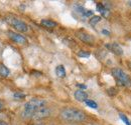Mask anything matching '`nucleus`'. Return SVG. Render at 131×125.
<instances>
[{
	"instance_id": "12",
	"label": "nucleus",
	"mask_w": 131,
	"mask_h": 125,
	"mask_svg": "<svg viewBox=\"0 0 131 125\" xmlns=\"http://www.w3.org/2000/svg\"><path fill=\"white\" fill-rule=\"evenodd\" d=\"M9 73H10L9 69L3 63H0V76L1 77H7L9 75Z\"/></svg>"
},
{
	"instance_id": "10",
	"label": "nucleus",
	"mask_w": 131,
	"mask_h": 125,
	"mask_svg": "<svg viewBox=\"0 0 131 125\" xmlns=\"http://www.w3.org/2000/svg\"><path fill=\"white\" fill-rule=\"evenodd\" d=\"M40 24L47 28H54L58 26V23L56 21H52V20H49V19H42L40 21Z\"/></svg>"
},
{
	"instance_id": "18",
	"label": "nucleus",
	"mask_w": 131,
	"mask_h": 125,
	"mask_svg": "<svg viewBox=\"0 0 131 125\" xmlns=\"http://www.w3.org/2000/svg\"><path fill=\"white\" fill-rule=\"evenodd\" d=\"M13 96H14V98H15V99H22V98H24V97H25V94L22 93V92H15Z\"/></svg>"
},
{
	"instance_id": "20",
	"label": "nucleus",
	"mask_w": 131,
	"mask_h": 125,
	"mask_svg": "<svg viewBox=\"0 0 131 125\" xmlns=\"http://www.w3.org/2000/svg\"><path fill=\"white\" fill-rule=\"evenodd\" d=\"M83 15L86 16V17L92 16V15H93V11H91V10H85V11L83 12Z\"/></svg>"
},
{
	"instance_id": "25",
	"label": "nucleus",
	"mask_w": 131,
	"mask_h": 125,
	"mask_svg": "<svg viewBox=\"0 0 131 125\" xmlns=\"http://www.w3.org/2000/svg\"><path fill=\"white\" fill-rule=\"evenodd\" d=\"M128 4H129V5L131 6V1H129V2H128Z\"/></svg>"
},
{
	"instance_id": "3",
	"label": "nucleus",
	"mask_w": 131,
	"mask_h": 125,
	"mask_svg": "<svg viewBox=\"0 0 131 125\" xmlns=\"http://www.w3.org/2000/svg\"><path fill=\"white\" fill-rule=\"evenodd\" d=\"M112 75L115 78L116 82L120 86L124 87H130L131 86V79L130 77L120 68H113L112 69Z\"/></svg>"
},
{
	"instance_id": "5",
	"label": "nucleus",
	"mask_w": 131,
	"mask_h": 125,
	"mask_svg": "<svg viewBox=\"0 0 131 125\" xmlns=\"http://www.w3.org/2000/svg\"><path fill=\"white\" fill-rule=\"evenodd\" d=\"M8 37L14 41L15 43L17 44H21V45H24V44H27V39L21 35L20 33H16V32H13V31H8Z\"/></svg>"
},
{
	"instance_id": "16",
	"label": "nucleus",
	"mask_w": 131,
	"mask_h": 125,
	"mask_svg": "<svg viewBox=\"0 0 131 125\" xmlns=\"http://www.w3.org/2000/svg\"><path fill=\"white\" fill-rule=\"evenodd\" d=\"M107 93L109 94L110 96H115L117 94V89L115 87H110L108 90H107Z\"/></svg>"
},
{
	"instance_id": "21",
	"label": "nucleus",
	"mask_w": 131,
	"mask_h": 125,
	"mask_svg": "<svg viewBox=\"0 0 131 125\" xmlns=\"http://www.w3.org/2000/svg\"><path fill=\"white\" fill-rule=\"evenodd\" d=\"M77 86H78V87H80V88H82V89H86V88H87V86H86V85H83V84H79V83L77 84Z\"/></svg>"
},
{
	"instance_id": "23",
	"label": "nucleus",
	"mask_w": 131,
	"mask_h": 125,
	"mask_svg": "<svg viewBox=\"0 0 131 125\" xmlns=\"http://www.w3.org/2000/svg\"><path fill=\"white\" fill-rule=\"evenodd\" d=\"M102 33H103V34H106L107 36H108V35H110V32L107 31V30H105V29H103V30H102Z\"/></svg>"
},
{
	"instance_id": "27",
	"label": "nucleus",
	"mask_w": 131,
	"mask_h": 125,
	"mask_svg": "<svg viewBox=\"0 0 131 125\" xmlns=\"http://www.w3.org/2000/svg\"><path fill=\"white\" fill-rule=\"evenodd\" d=\"M36 125H41V124H36Z\"/></svg>"
},
{
	"instance_id": "4",
	"label": "nucleus",
	"mask_w": 131,
	"mask_h": 125,
	"mask_svg": "<svg viewBox=\"0 0 131 125\" xmlns=\"http://www.w3.org/2000/svg\"><path fill=\"white\" fill-rule=\"evenodd\" d=\"M6 21L15 29L19 32H27L28 31V25L23 22L22 20L15 18V17H10V18H7Z\"/></svg>"
},
{
	"instance_id": "2",
	"label": "nucleus",
	"mask_w": 131,
	"mask_h": 125,
	"mask_svg": "<svg viewBox=\"0 0 131 125\" xmlns=\"http://www.w3.org/2000/svg\"><path fill=\"white\" fill-rule=\"evenodd\" d=\"M61 117L67 121H74L79 122L83 121L86 117L85 113L82 110L76 109V108H65L61 112Z\"/></svg>"
},
{
	"instance_id": "6",
	"label": "nucleus",
	"mask_w": 131,
	"mask_h": 125,
	"mask_svg": "<svg viewBox=\"0 0 131 125\" xmlns=\"http://www.w3.org/2000/svg\"><path fill=\"white\" fill-rule=\"evenodd\" d=\"M49 114H50V110L48 107H41L33 113L32 118L36 119V120H39V119H43V118L49 117Z\"/></svg>"
},
{
	"instance_id": "13",
	"label": "nucleus",
	"mask_w": 131,
	"mask_h": 125,
	"mask_svg": "<svg viewBox=\"0 0 131 125\" xmlns=\"http://www.w3.org/2000/svg\"><path fill=\"white\" fill-rule=\"evenodd\" d=\"M101 20H102V17H101V16H98V15L93 16V17L90 19V24H91L92 26H95V25H96L97 23H99Z\"/></svg>"
},
{
	"instance_id": "15",
	"label": "nucleus",
	"mask_w": 131,
	"mask_h": 125,
	"mask_svg": "<svg viewBox=\"0 0 131 125\" xmlns=\"http://www.w3.org/2000/svg\"><path fill=\"white\" fill-rule=\"evenodd\" d=\"M77 55H78V56H80V57H86V58H88V57L90 56V53H89L88 51L80 50V51L77 53Z\"/></svg>"
},
{
	"instance_id": "9",
	"label": "nucleus",
	"mask_w": 131,
	"mask_h": 125,
	"mask_svg": "<svg viewBox=\"0 0 131 125\" xmlns=\"http://www.w3.org/2000/svg\"><path fill=\"white\" fill-rule=\"evenodd\" d=\"M74 96H75V99L78 100V101H80V102H85L88 99V94L86 93L85 91L81 90V89L75 91Z\"/></svg>"
},
{
	"instance_id": "22",
	"label": "nucleus",
	"mask_w": 131,
	"mask_h": 125,
	"mask_svg": "<svg viewBox=\"0 0 131 125\" xmlns=\"http://www.w3.org/2000/svg\"><path fill=\"white\" fill-rule=\"evenodd\" d=\"M3 107H4V102L2 100H0V111L3 109Z\"/></svg>"
},
{
	"instance_id": "8",
	"label": "nucleus",
	"mask_w": 131,
	"mask_h": 125,
	"mask_svg": "<svg viewBox=\"0 0 131 125\" xmlns=\"http://www.w3.org/2000/svg\"><path fill=\"white\" fill-rule=\"evenodd\" d=\"M106 48H107L109 51L113 52L116 55H123V49H122V47L120 46L118 43H116V42L107 43V44H106Z\"/></svg>"
},
{
	"instance_id": "14",
	"label": "nucleus",
	"mask_w": 131,
	"mask_h": 125,
	"mask_svg": "<svg viewBox=\"0 0 131 125\" xmlns=\"http://www.w3.org/2000/svg\"><path fill=\"white\" fill-rule=\"evenodd\" d=\"M85 103H86L89 107H91V108H93V109H97V108H98V104H97L95 101H93V100L87 99V100L85 101Z\"/></svg>"
},
{
	"instance_id": "26",
	"label": "nucleus",
	"mask_w": 131,
	"mask_h": 125,
	"mask_svg": "<svg viewBox=\"0 0 131 125\" xmlns=\"http://www.w3.org/2000/svg\"><path fill=\"white\" fill-rule=\"evenodd\" d=\"M129 66H130V68H131V62L129 63Z\"/></svg>"
},
{
	"instance_id": "11",
	"label": "nucleus",
	"mask_w": 131,
	"mask_h": 125,
	"mask_svg": "<svg viewBox=\"0 0 131 125\" xmlns=\"http://www.w3.org/2000/svg\"><path fill=\"white\" fill-rule=\"evenodd\" d=\"M56 74L59 76V77H61V78H64L66 76V69L65 67H64V65H59V66H57V68H56Z\"/></svg>"
},
{
	"instance_id": "1",
	"label": "nucleus",
	"mask_w": 131,
	"mask_h": 125,
	"mask_svg": "<svg viewBox=\"0 0 131 125\" xmlns=\"http://www.w3.org/2000/svg\"><path fill=\"white\" fill-rule=\"evenodd\" d=\"M47 101L41 98H32L28 102L25 103L24 110L22 112V117L24 118H32L33 113L41 107H45Z\"/></svg>"
},
{
	"instance_id": "7",
	"label": "nucleus",
	"mask_w": 131,
	"mask_h": 125,
	"mask_svg": "<svg viewBox=\"0 0 131 125\" xmlns=\"http://www.w3.org/2000/svg\"><path fill=\"white\" fill-rule=\"evenodd\" d=\"M77 37L80 38L83 42H85V43L92 44L95 41V38H94L93 35H91V34H89V33H87V32L85 31H78L77 32Z\"/></svg>"
},
{
	"instance_id": "24",
	"label": "nucleus",
	"mask_w": 131,
	"mask_h": 125,
	"mask_svg": "<svg viewBox=\"0 0 131 125\" xmlns=\"http://www.w3.org/2000/svg\"><path fill=\"white\" fill-rule=\"evenodd\" d=\"M0 125H8L5 121H2V120H0Z\"/></svg>"
},
{
	"instance_id": "19",
	"label": "nucleus",
	"mask_w": 131,
	"mask_h": 125,
	"mask_svg": "<svg viewBox=\"0 0 131 125\" xmlns=\"http://www.w3.org/2000/svg\"><path fill=\"white\" fill-rule=\"evenodd\" d=\"M97 9H98L99 12H101V13H103V12L106 10V8L104 7V5L101 4V3H98V4H97Z\"/></svg>"
},
{
	"instance_id": "17",
	"label": "nucleus",
	"mask_w": 131,
	"mask_h": 125,
	"mask_svg": "<svg viewBox=\"0 0 131 125\" xmlns=\"http://www.w3.org/2000/svg\"><path fill=\"white\" fill-rule=\"evenodd\" d=\"M119 116H120V118H121V119H122V120L125 122V124H126V125H131L130 121L128 120V118H127V117H126V116H125L123 113H120V114H119Z\"/></svg>"
}]
</instances>
